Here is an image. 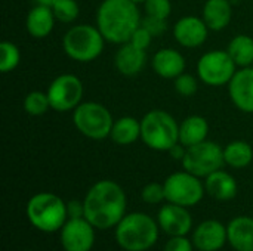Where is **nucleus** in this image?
<instances>
[{
    "instance_id": "24",
    "label": "nucleus",
    "mask_w": 253,
    "mask_h": 251,
    "mask_svg": "<svg viewBox=\"0 0 253 251\" xmlns=\"http://www.w3.org/2000/svg\"><path fill=\"white\" fill-rule=\"evenodd\" d=\"M110 138L114 143L122 146L135 143L138 139H141V120L130 115L114 120Z\"/></svg>"
},
{
    "instance_id": "10",
    "label": "nucleus",
    "mask_w": 253,
    "mask_h": 251,
    "mask_svg": "<svg viewBox=\"0 0 253 251\" xmlns=\"http://www.w3.org/2000/svg\"><path fill=\"white\" fill-rule=\"evenodd\" d=\"M163 186L166 200L182 207H193L199 204L206 191L205 185L200 182V178L191 175L187 170L168 176Z\"/></svg>"
},
{
    "instance_id": "34",
    "label": "nucleus",
    "mask_w": 253,
    "mask_h": 251,
    "mask_svg": "<svg viewBox=\"0 0 253 251\" xmlns=\"http://www.w3.org/2000/svg\"><path fill=\"white\" fill-rule=\"evenodd\" d=\"M153 37H154V36H153L147 28H144L142 25H139V27L135 30V33L132 34V37H130L129 41H130L132 44H135L136 47L147 50V49L150 47L151 41H153Z\"/></svg>"
},
{
    "instance_id": "14",
    "label": "nucleus",
    "mask_w": 253,
    "mask_h": 251,
    "mask_svg": "<svg viewBox=\"0 0 253 251\" xmlns=\"http://www.w3.org/2000/svg\"><path fill=\"white\" fill-rule=\"evenodd\" d=\"M228 93L231 102L237 109L246 114H253V68L245 67L236 71L228 83Z\"/></svg>"
},
{
    "instance_id": "21",
    "label": "nucleus",
    "mask_w": 253,
    "mask_h": 251,
    "mask_svg": "<svg viewBox=\"0 0 253 251\" xmlns=\"http://www.w3.org/2000/svg\"><path fill=\"white\" fill-rule=\"evenodd\" d=\"M228 243L236 251H253V219L249 216L234 217L228 226Z\"/></svg>"
},
{
    "instance_id": "27",
    "label": "nucleus",
    "mask_w": 253,
    "mask_h": 251,
    "mask_svg": "<svg viewBox=\"0 0 253 251\" xmlns=\"http://www.w3.org/2000/svg\"><path fill=\"white\" fill-rule=\"evenodd\" d=\"M47 109H50V102L46 92L33 90L24 98V111L27 114L33 117H39L47 112Z\"/></svg>"
},
{
    "instance_id": "31",
    "label": "nucleus",
    "mask_w": 253,
    "mask_h": 251,
    "mask_svg": "<svg viewBox=\"0 0 253 251\" xmlns=\"http://www.w3.org/2000/svg\"><path fill=\"white\" fill-rule=\"evenodd\" d=\"M144 10L145 15L168 19L172 13V3L170 0H145L144 1Z\"/></svg>"
},
{
    "instance_id": "5",
    "label": "nucleus",
    "mask_w": 253,
    "mask_h": 251,
    "mask_svg": "<svg viewBox=\"0 0 253 251\" xmlns=\"http://www.w3.org/2000/svg\"><path fill=\"white\" fill-rule=\"evenodd\" d=\"M141 139L154 151H169L179 142V124L163 109H151L141 120Z\"/></svg>"
},
{
    "instance_id": "38",
    "label": "nucleus",
    "mask_w": 253,
    "mask_h": 251,
    "mask_svg": "<svg viewBox=\"0 0 253 251\" xmlns=\"http://www.w3.org/2000/svg\"><path fill=\"white\" fill-rule=\"evenodd\" d=\"M34 1H36V4H43V6H49V7H52L56 3V0H34Z\"/></svg>"
},
{
    "instance_id": "28",
    "label": "nucleus",
    "mask_w": 253,
    "mask_h": 251,
    "mask_svg": "<svg viewBox=\"0 0 253 251\" xmlns=\"http://www.w3.org/2000/svg\"><path fill=\"white\" fill-rule=\"evenodd\" d=\"M21 61V52L18 46L12 41L0 43V71L10 72L13 71Z\"/></svg>"
},
{
    "instance_id": "3",
    "label": "nucleus",
    "mask_w": 253,
    "mask_h": 251,
    "mask_svg": "<svg viewBox=\"0 0 253 251\" xmlns=\"http://www.w3.org/2000/svg\"><path fill=\"white\" fill-rule=\"evenodd\" d=\"M159 228L145 213L126 215L116 228L117 244L126 251H145L156 244Z\"/></svg>"
},
{
    "instance_id": "12",
    "label": "nucleus",
    "mask_w": 253,
    "mask_h": 251,
    "mask_svg": "<svg viewBox=\"0 0 253 251\" xmlns=\"http://www.w3.org/2000/svg\"><path fill=\"white\" fill-rule=\"evenodd\" d=\"M93 225L86 219H68L61 228V244L65 251H90L95 243Z\"/></svg>"
},
{
    "instance_id": "37",
    "label": "nucleus",
    "mask_w": 253,
    "mask_h": 251,
    "mask_svg": "<svg viewBox=\"0 0 253 251\" xmlns=\"http://www.w3.org/2000/svg\"><path fill=\"white\" fill-rule=\"evenodd\" d=\"M168 152L170 154V157H172L173 160H179V161H182V160H184V157H185V152H187V146H185V145H182L181 142H178V143H175V145H173Z\"/></svg>"
},
{
    "instance_id": "7",
    "label": "nucleus",
    "mask_w": 253,
    "mask_h": 251,
    "mask_svg": "<svg viewBox=\"0 0 253 251\" xmlns=\"http://www.w3.org/2000/svg\"><path fill=\"white\" fill-rule=\"evenodd\" d=\"M73 123L83 136L93 141H102L110 138L114 118L105 105L98 102H82L73 111Z\"/></svg>"
},
{
    "instance_id": "33",
    "label": "nucleus",
    "mask_w": 253,
    "mask_h": 251,
    "mask_svg": "<svg viewBox=\"0 0 253 251\" xmlns=\"http://www.w3.org/2000/svg\"><path fill=\"white\" fill-rule=\"evenodd\" d=\"M141 25H142L144 28H147L154 37L162 36V34L168 30V22H166V19L154 18V16H148V15H145V16L142 18Z\"/></svg>"
},
{
    "instance_id": "2",
    "label": "nucleus",
    "mask_w": 253,
    "mask_h": 251,
    "mask_svg": "<svg viewBox=\"0 0 253 251\" xmlns=\"http://www.w3.org/2000/svg\"><path fill=\"white\" fill-rule=\"evenodd\" d=\"M141 22V10L133 0H102L96 12V27L113 44L129 41Z\"/></svg>"
},
{
    "instance_id": "9",
    "label": "nucleus",
    "mask_w": 253,
    "mask_h": 251,
    "mask_svg": "<svg viewBox=\"0 0 253 251\" xmlns=\"http://www.w3.org/2000/svg\"><path fill=\"white\" fill-rule=\"evenodd\" d=\"M237 71L236 62L227 50H211L202 55L197 62V75L206 86H228Z\"/></svg>"
},
{
    "instance_id": "13",
    "label": "nucleus",
    "mask_w": 253,
    "mask_h": 251,
    "mask_svg": "<svg viewBox=\"0 0 253 251\" xmlns=\"http://www.w3.org/2000/svg\"><path fill=\"white\" fill-rule=\"evenodd\" d=\"M209 27L203 18L188 15L178 19L173 25V37L178 44L188 49H196L202 46L209 36Z\"/></svg>"
},
{
    "instance_id": "36",
    "label": "nucleus",
    "mask_w": 253,
    "mask_h": 251,
    "mask_svg": "<svg viewBox=\"0 0 253 251\" xmlns=\"http://www.w3.org/2000/svg\"><path fill=\"white\" fill-rule=\"evenodd\" d=\"M67 213H68V219L84 217V204L77 200H73L67 203Z\"/></svg>"
},
{
    "instance_id": "23",
    "label": "nucleus",
    "mask_w": 253,
    "mask_h": 251,
    "mask_svg": "<svg viewBox=\"0 0 253 251\" xmlns=\"http://www.w3.org/2000/svg\"><path fill=\"white\" fill-rule=\"evenodd\" d=\"M208 135L209 123L202 115H190L179 124V142L187 148L206 141Z\"/></svg>"
},
{
    "instance_id": "30",
    "label": "nucleus",
    "mask_w": 253,
    "mask_h": 251,
    "mask_svg": "<svg viewBox=\"0 0 253 251\" xmlns=\"http://www.w3.org/2000/svg\"><path fill=\"white\" fill-rule=\"evenodd\" d=\"M173 87L176 90V93H179L181 96L190 98L194 96L199 90V81L194 75L182 72L181 75H178L173 80Z\"/></svg>"
},
{
    "instance_id": "1",
    "label": "nucleus",
    "mask_w": 253,
    "mask_h": 251,
    "mask_svg": "<svg viewBox=\"0 0 253 251\" xmlns=\"http://www.w3.org/2000/svg\"><path fill=\"white\" fill-rule=\"evenodd\" d=\"M84 217L98 229L117 226L125 217L126 195L114 180H99L90 186L84 197Z\"/></svg>"
},
{
    "instance_id": "11",
    "label": "nucleus",
    "mask_w": 253,
    "mask_h": 251,
    "mask_svg": "<svg viewBox=\"0 0 253 251\" xmlns=\"http://www.w3.org/2000/svg\"><path fill=\"white\" fill-rule=\"evenodd\" d=\"M50 109L58 112L74 111L83 99L84 87L82 80L74 74L58 75L47 87Z\"/></svg>"
},
{
    "instance_id": "16",
    "label": "nucleus",
    "mask_w": 253,
    "mask_h": 251,
    "mask_svg": "<svg viewBox=\"0 0 253 251\" xmlns=\"http://www.w3.org/2000/svg\"><path fill=\"white\" fill-rule=\"evenodd\" d=\"M228 241L227 228L213 219L200 223L193 235V244L200 251H218Z\"/></svg>"
},
{
    "instance_id": "32",
    "label": "nucleus",
    "mask_w": 253,
    "mask_h": 251,
    "mask_svg": "<svg viewBox=\"0 0 253 251\" xmlns=\"http://www.w3.org/2000/svg\"><path fill=\"white\" fill-rule=\"evenodd\" d=\"M141 198L147 203V204H159L163 200H166L165 195V186L162 183L157 182H151L148 185H145L141 191Z\"/></svg>"
},
{
    "instance_id": "39",
    "label": "nucleus",
    "mask_w": 253,
    "mask_h": 251,
    "mask_svg": "<svg viewBox=\"0 0 253 251\" xmlns=\"http://www.w3.org/2000/svg\"><path fill=\"white\" fill-rule=\"evenodd\" d=\"M133 1H135V3H138V4H141V3H144L145 0H133Z\"/></svg>"
},
{
    "instance_id": "29",
    "label": "nucleus",
    "mask_w": 253,
    "mask_h": 251,
    "mask_svg": "<svg viewBox=\"0 0 253 251\" xmlns=\"http://www.w3.org/2000/svg\"><path fill=\"white\" fill-rule=\"evenodd\" d=\"M52 10L56 21L62 24H71L79 18L80 6L76 0H56V3L52 6Z\"/></svg>"
},
{
    "instance_id": "17",
    "label": "nucleus",
    "mask_w": 253,
    "mask_h": 251,
    "mask_svg": "<svg viewBox=\"0 0 253 251\" xmlns=\"http://www.w3.org/2000/svg\"><path fill=\"white\" fill-rule=\"evenodd\" d=\"M147 62V53L144 49L136 47L130 41L120 44L114 55V67L125 77L138 75Z\"/></svg>"
},
{
    "instance_id": "26",
    "label": "nucleus",
    "mask_w": 253,
    "mask_h": 251,
    "mask_svg": "<svg viewBox=\"0 0 253 251\" xmlns=\"http://www.w3.org/2000/svg\"><path fill=\"white\" fill-rule=\"evenodd\" d=\"M224 160L233 169H245L253 160V148L246 141H233L224 148Z\"/></svg>"
},
{
    "instance_id": "18",
    "label": "nucleus",
    "mask_w": 253,
    "mask_h": 251,
    "mask_svg": "<svg viewBox=\"0 0 253 251\" xmlns=\"http://www.w3.org/2000/svg\"><path fill=\"white\" fill-rule=\"evenodd\" d=\"M151 65L159 77L168 80H175L178 75L185 72V58L179 50L172 47L157 50L153 56Z\"/></svg>"
},
{
    "instance_id": "6",
    "label": "nucleus",
    "mask_w": 253,
    "mask_h": 251,
    "mask_svg": "<svg viewBox=\"0 0 253 251\" xmlns=\"http://www.w3.org/2000/svg\"><path fill=\"white\" fill-rule=\"evenodd\" d=\"M105 38L98 27L79 24L71 27L62 38V47L68 58L77 62H92L104 50Z\"/></svg>"
},
{
    "instance_id": "25",
    "label": "nucleus",
    "mask_w": 253,
    "mask_h": 251,
    "mask_svg": "<svg viewBox=\"0 0 253 251\" xmlns=\"http://www.w3.org/2000/svg\"><path fill=\"white\" fill-rule=\"evenodd\" d=\"M228 55L239 68L252 67L253 64V38L248 34H237L231 38L227 47Z\"/></svg>"
},
{
    "instance_id": "20",
    "label": "nucleus",
    "mask_w": 253,
    "mask_h": 251,
    "mask_svg": "<svg viewBox=\"0 0 253 251\" xmlns=\"http://www.w3.org/2000/svg\"><path fill=\"white\" fill-rule=\"evenodd\" d=\"M202 18L211 31L225 30L233 18V6L230 0H206Z\"/></svg>"
},
{
    "instance_id": "22",
    "label": "nucleus",
    "mask_w": 253,
    "mask_h": 251,
    "mask_svg": "<svg viewBox=\"0 0 253 251\" xmlns=\"http://www.w3.org/2000/svg\"><path fill=\"white\" fill-rule=\"evenodd\" d=\"M205 189L212 198L219 201H228L233 200L237 194V182L230 173L219 169L206 178Z\"/></svg>"
},
{
    "instance_id": "35",
    "label": "nucleus",
    "mask_w": 253,
    "mask_h": 251,
    "mask_svg": "<svg viewBox=\"0 0 253 251\" xmlns=\"http://www.w3.org/2000/svg\"><path fill=\"white\" fill-rule=\"evenodd\" d=\"M193 243H190V240L185 235H179V237H172L166 246L165 251H193Z\"/></svg>"
},
{
    "instance_id": "4",
    "label": "nucleus",
    "mask_w": 253,
    "mask_h": 251,
    "mask_svg": "<svg viewBox=\"0 0 253 251\" xmlns=\"http://www.w3.org/2000/svg\"><path fill=\"white\" fill-rule=\"evenodd\" d=\"M30 223L43 232H56L68 220L67 204L52 192H39L27 204Z\"/></svg>"
},
{
    "instance_id": "15",
    "label": "nucleus",
    "mask_w": 253,
    "mask_h": 251,
    "mask_svg": "<svg viewBox=\"0 0 253 251\" xmlns=\"http://www.w3.org/2000/svg\"><path fill=\"white\" fill-rule=\"evenodd\" d=\"M160 228L170 237L187 235L193 226V217L187 207L169 203L163 206L157 216Z\"/></svg>"
},
{
    "instance_id": "8",
    "label": "nucleus",
    "mask_w": 253,
    "mask_h": 251,
    "mask_svg": "<svg viewBox=\"0 0 253 251\" xmlns=\"http://www.w3.org/2000/svg\"><path fill=\"white\" fill-rule=\"evenodd\" d=\"M224 164V148L219 143L208 139L188 146L182 160L184 170L197 178H208L213 172L222 169Z\"/></svg>"
},
{
    "instance_id": "19",
    "label": "nucleus",
    "mask_w": 253,
    "mask_h": 251,
    "mask_svg": "<svg viewBox=\"0 0 253 251\" xmlns=\"http://www.w3.org/2000/svg\"><path fill=\"white\" fill-rule=\"evenodd\" d=\"M55 15L52 7L43 6V4H36L27 15L25 19V28L28 34L34 38H44L47 37L53 27H55Z\"/></svg>"
}]
</instances>
